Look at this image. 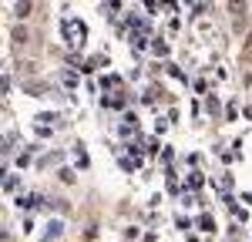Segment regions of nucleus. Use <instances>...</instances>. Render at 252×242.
Segmentation results:
<instances>
[{"mask_svg": "<svg viewBox=\"0 0 252 242\" xmlns=\"http://www.w3.org/2000/svg\"><path fill=\"white\" fill-rule=\"evenodd\" d=\"M64 34L71 37V44H81V40H84V24H78V20H67V24H64Z\"/></svg>", "mask_w": 252, "mask_h": 242, "instance_id": "obj_1", "label": "nucleus"}, {"mask_svg": "<svg viewBox=\"0 0 252 242\" xmlns=\"http://www.w3.org/2000/svg\"><path fill=\"white\" fill-rule=\"evenodd\" d=\"M229 10H232L235 17H242L246 14V0H229Z\"/></svg>", "mask_w": 252, "mask_h": 242, "instance_id": "obj_2", "label": "nucleus"}, {"mask_svg": "<svg viewBox=\"0 0 252 242\" xmlns=\"http://www.w3.org/2000/svg\"><path fill=\"white\" fill-rule=\"evenodd\" d=\"M31 14V0H17V17H27Z\"/></svg>", "mask_w": 252, "mask_h": 242, "instance_id": "obj_3", "label": "nucleus"}, {"mask_svg": "<svg viewBox=\"0 0 252 242\" xmlns=\"http://www.w3.org/2000/svg\"><path fill=\"white\" fill-rule=\"evenodd\" d=\"M14 40L24 44V40H27V30H24V27H14Z\"/></svg>", "mask_w": 252, "mask_h": 242, "instance_id": "obj_4", "label": "nucleus"}, {"mask_svg": "<svg viewBox=\"0 0 252 242\" xmlns=\"http://www.w3.org/2000/svg\"><path fill=\"white\" fill-rule=\"evenodd\" d=\"M249 44H252V37H249Z\"/></svg>", "mask_w": 252, "mask_h": 242, "instance_id": "obj_5", "label": "nucleus"}]
</instances>
